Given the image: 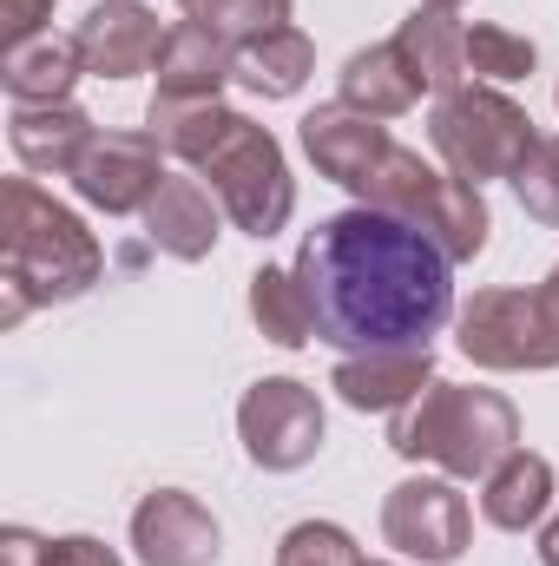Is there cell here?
<instances>
[{
	"label": "cell",
	"mask_w": 559,
	"mask_h": 566,
	"mask_svg": "<svg viewBox=\"0 0 559 566\" xmlns=\"http://www.w3.org/2000/svg\"><path fill=\"white\" fill-rule=\"evenodd\" d=\"M296 139H303V158L316 165V178H329V185H342V191H362L369 171L395 151V139H389L382 119H369V113H356V106H342V99L303 113Z\"/></svg>",
	"instance_id": "obj_12"
},
{
	"label": "cell",
	"mask_w": 559,
	"mask_h": 566,
	"mask_svg": "<svg viewBox=\"0 0 559 566\" xmlns=\"http://www.w3.org/2000/svg\"><path fill=\"white\" fill-rule=\"evenodd\" d=\"M534 66H540V53H534V40H527V33H514V27H500V20L467 27V73H481L487 86L527 80Z\"/></svg>",
	"instance_id": "obj_25"
},
{
	"label": "cell",
	"mask_w": 559,
	"mask_h": 566,
	"mask_svg": "<svg viewBox=\"0 0 559 566\" xmlns=\"http://www.w3.org/2000/svg\"><path fill=\"white\" fill-rule=\"evenodd\" d=\"M395 46L402 60L415 66L421 93H454L467 86V27L454 20V7H415L402 27H395Z\"/></svg>",
	"instance_id": "obj_20"
},
{
	"label": "cell",
	"mask_w": 559,
	"mask_h": 566,
	"mask_svg": "<svg viewBox=\"0 0 559 566\" xmlns=\"http://www.w3.org/2000/svg\"><path fill=\"white\" fill-rule=\"evenodd\" d=\"M165 178H171L165 171V145L151 133H99L86 145L80 171H73V191L93 211H106V218H133V211H145L158 198Z\"/></svg>",
	"instance_id": "obj_10"
},
{
	"label": "cell",
	"mask_w": 559,
	"mask_h": 566,
	"mask_svg": "<svg viewBox=\"0 0 559 566\" xmlns=\"http://www.w3.org/2000/svg\"><path fill=\"white\" fill-rule=\"evenodd\" d=\"M184 20H204V27H218L231 46H251V40L289 27V0H198Z\"/></svg>",
	"instance_id": "obj_26"
},
{
	"label": "cell",
	"mask_w": 559,
	"mask_h": 566,
	"mask_svg": "<svg viewBox=\"0 0 559 566\" xmlns=\"http://www.w3.org/2000/svg\"><path fill=\"white\" fill-rule=\"evenodd\" d=\"M178 7H184V13H191V7H198V0H178Z\"/></svg>",
	"instance_id": "obj_35"
},
{
	"label": "cell",
	"mask_w": 559,
	"mask_h": 566,
	"mask_svg": "<svg viewBox=\"0 0 559 566\" xmlns=\"http://www.w3.org/2000/svg\"><path fill=\"white\" fill-rule=\"evenodd\" d=\"M389 448L402 461H428L447 481H487L520 448V409L500 389L428 382L409 409L389 416Z\"/></svg>",
	"instance_id": "obj_3"
},
{
	"label": "cell",
	"mask_w": 559,
	"mask_h": 566,
	"mask_svg": "<svg viewBox=\"0 0 559 566\" xmlns=\"http://www.w3.org/2000/svg\"><path fill=\"white\" fill-rule=\"evenodd\" d=\"M467 534H474V514L447 474H415V481L389 488V501H382V541L402 560L447 566L467 554Z\"/></svg>",
	"instance_id": "obj_9"
},
{
	"label": "cell",
	"mask_w": 559,
	"mask_h": 566,
	"mask_svg": "<svg viewBox=\"0 0 559 566\" xmlns=\"http://www.w3.org/2000/svg\"><path fill=\"white\" fill-rule=\"evenodd\" d=\"M534 310H540V329H547V343H553V363H559V264H553L540 283H534Z\"/></svg>",
	"instance_id": "obj_32"
},
{
	"label": "cell",
	"mask_w": 559,
	"mask_h": 566,
	"mask_svg": "<svg viewBox=\"0 0 559 566\" xmlns=\"http://www.w3.org/2000/svg\"><path fill=\"white\" fill-rule=\"evenodd\" d=\"M309 66H316V46H309L303 27H277V33L238 46V86L257 93V99H296Z\"/></svg>",
	"instance_id": "obj_22"
},
{
	"label": "cell",
	"mask_w": 559,
	"mask_h": 566,
	"mask_svg": "<svg viewBox=\"0 0 559 566\" xmlns=\"http://www.w3.org/2000/svg\"><path fill=\"white\" fill-rule=\"evenodd\" d=\"M362 566H389V560H362Z\"/></svg>",
	"instance_id": "obj_36"
},
{
	"label": "cell",
	"mask_w": 559,
	"mask_h": 566,
	"mask_svg": "<svg viewBox=\"0 0 559 566\" xmlns=\"http://www.w3.org/2000/svg\"><path fill=\"white\" fill-rule=\"evenodd\" d=\"M73 40H80L86 73H99V80H133L145 66H158V46H165L158 13L139 0H99L93 13H80Z\"/></svg>",
	"instance_id": "obj_14"
},
{
	"label": "cell",
	"mask_w": 559,
	"mask_h": 566,
	"mask_svg": "<svg viewBox=\"0 0 559 566\" xmlns=\"http://www.w3.org/2000/svg\"><path fill=\"white\" fill-rule=\"evenodd\" d=\"M133 554L145 566H218L224 534H218V521L198 494L158 488L133 507Z\"/></svg>",
	"instance_id": "obj_11"
},
{
	"label": "cell",
	"mask_w": 559,
	"mask_h": 566,
	"mask_svg": "<svg viewBox=\"0 0 559 566\" xmlns=\"http://www.w3.org/2000/svg\"><path fill=\"white\" fill-rule=\"evenodd\" d=\"M540 566H559V514L540 521Z\"/></svg>",
	"instance_id": "obj_33"
},
{
	"label": "cell",
	"mask_w": 559,
	"mask_h": 566,
	"mask_svg": "<svg viewBox=\"0 0 559 566\" xmlns=\"http://www.w3.org/2000/svg\"><path fill=\"white\" fill-rule=\"evenodd\" d=\"M0 566H46V541L27 534V527H7L0 534Z\"/></svg>",
	"instance_id": "obj_31"
},
{
	"label": "cell",
	"mask_w": 559,
	"mask_h": 566,
	"mask_svg": "<svg viewBox=\"0 0 559 566\" xmlns=\"http://www.w3.org/2000/svg\"><path fill=\"white\" fill-rule=\"evenodd\" d=\"M60 0H0V20H7V46L13 40H33V33H46V13H53Z\"/></svg>",
	"instance_id": "obj_30"
},
{
	"label": "cell",
	"mask_w": 559,
	"mask_h": 566,
	"mask_svg": "<svg viewBox=\"0 0 559 566\" xmlns=\"http://www.w3.org/2000/svg\"><path fill=\"white\" fill-rule=\"evenodd\" d=\"M356 205L415 224L421 238L441 244L447 264H474V258L487 251V231H494L481 185H467V178H454V171H434V165H428L421 151H409V145H395V151L369 171V185L356 191Z\"/></svg>",
	"instance_id": "obj_4"
},
{
	"label": "cell",
	"mask_w": 559,
	"mask_h": 566,
	"mask_svg": "<svg viewBox=\"0 0 559 566\" xmlns=\"http://www.w3.org/2000/svg\"><path fill=\"white\" fill-rule=\"evenodd\" d=\"M534 119L520 99H507L500 86H454L434 99L428 113V145L441 151V165L467 185H487V178H514L520 158L534 151Z\"/></svg>",
	"instance_id": "obj_5"
},
{
	"label": "cell",
	"mask_w": 559,
	"mask_h": 566,
	"mask_svg": "<svg viewBox=\"0 0 559 566\" xmlns=\"http://www.w3.org/2000/svg\"><path fill=\"white\" fill-rule=\"evenodd\" d=\"M46 566H126V560L93 534H66V541H46Z\"/></svg>",
	"instance_id": "obj_29"
},
{
	"label": "cell",
	"mask_w": 559,
	"mask_h": 566,
	"mask_svg": "<svg viewBox=\"0 0 559 566\" xmlns=\"http://www.w3.org/2000/svg\"><path fill=\"white\" fill-rule=\"evenodd\" d=\"M198 178H211V198L224 205V218L244 231V238H277L283 224H289V211H296V178H289V158H283V145L271 126H257V119H244L238 113V126L224 133V139L211 145V158L198 165Z\"/></svg>",
	"instance_id": "obj_6"
},
{
	"label": "cell",
	"mask_w": 559,
	"mask_h": 566,
	"mask_svg": "<svg viewBox=\"0 0 559 566\" xmlns=\"http://www.w3.org/2000/svg\"><path fill=\"white\" fill-rule=\"evenodd\" d=\"M238 441L264 474H296L323 448V396L296 376H264L238 402Z\"/></svg>",
	"instance_id": "obj_7"
},
{
	"label": "cell",
	"mask_w": 559,
	"mask_h": 566,
	"mask_svg": "<svg viewBox=\"0 0 559 566\" xmlns=\"http://www.w3.org/2000/svg\"><path fill=\"white\" fill-rule=\"evenodd\" d=\"M93 139H99V126L73 99H60V106H13V119H7L13 158L27 171H40V178H73Z\"/></svg>",
	"instance_id": "obj_17"
},
{
	"label": "cell",
	"mask_w": 559,
	"mask_h": 566,
	"mask_svg": "<svg viewBox=\"0 0 559 566\" xmlns=\"http://www.w3.org/2000/svg\"><path fill=\"white\" fill-rule=\"evenodd\" d=\"M251 323H257L277 349H303V343H316V316H309V296H303L296 271L264 264V271L251 277Z\"/></svg>",
	"instance_id": "obj_24"
},
{
	"label": "cell",
	"mask_w": 559,
	"mask_h": 566,
	"mask_svg": "<svg viewBox=\"0 0 559 566\" xmlns=\"http://www.w3.org/2000/svg\"><path fill=\"white\" fill-rule=\"evenodd\" d=\"M507 185H514V198L527 205V218L559 224V133H540L534 151L520 158V171H514Z\"/></svg>",
	"instance_id": "obj_27"
},
{
	"label": "cell",
	"mask_w": 559,
	"mask_h": 566,
	"mask_svg": "<svg viewBox=\"0 0 559 566\" xmlns=\"http://www.w3.org/2000/svg\"><path fill=\"white\" fill-rule=\"evenodd\" d=\"M277 566H362V554L336 521H296L277 541Z\"/></svg>",
	"instance_id": "obj_28"
},
{
	"label": "cell",
	"mask_w": 559,
	"mask_h": 566,
	"mask_svg": "<svg viewBox=\"0 0 559 566\" xmlns=\"http://www.w3.org/2000/svg\"><path fill=\"white\" fill-rule=\"evenodd\" d=\"M434 382V349H369V356H342L329 389L349 402V409H376V416H395L409 409L421 389Z\"/></svg>",
	"instance_id": "obj_15"
},
{
	"label": "cell",
	"mask_w": 559,
	"mask_h": 566,
	"mask_svg": "<svg viewBox=\"0 0 559 566\" xmlns=\"http://www.w3.org/2000/svg\"><path fill=\"white\" fill-rule=\"evenodd\" d=\"M481 514L500 534H527L553 514V461L534 448H514L487 481H481Z\"/></svg>",
	"instance_id": "obj_19"
},
{
	"label": "cell",
	"mask_w": 559,
	"mask_h": 566,
	"mask_svg": "<svg viewBox=\"0 0 559 566\" xmlns=\"http://www.w3.org/2000/svg\"><path fill=\"white\" fill-rule=\"evenodd\" d=\"M86 73L80 60V40L73 33H33V40H13L7 60H0V80H7V99L13 106H60L73 99V80Z\"/></svg>",
	"instance_id": "obj_18"
},
{
	"label": "cell",
	"mask_w": 559,
	"mask_h": 566,
	"mask_svg": "<svg viewBox=\"0 0 559 566\" xmlns=\"http://www.w3.org/2000/svg\"><path fill=\"white\" fill-rule=\"evenodd\" d=\"M106 271L99 238L33 178L0 185V323H27L40 303H73Z\"/></svg>",
	"instance_id": "obj_2"
},
{
	"label": "cell",
	"mask_w": 559,
	"mask_h": 566,
	"mask_svg": "<svg viewBox=\"0 0 559 566\" xmlns=\"http://www.w3.org/2000/svg\"><path fill=\"white\" fill-rule=\"evenodd\" d=\"M224 86H238V46L204 27V20H178L158 46V93L151 99H171V106H204L218 99Z\"/></svg>",
	"instance_id": "obj_13"
},
{
	"label": "cell",
	"mask_w": 559,
	"mask_h": 566,
	"mask_svg": "<svg viewBox=\"0 0 559 566\" xmlns=\"http://www.w3.org/2000/svg\"><path fill=\"white\" fill-rule=\"evenodd\" d=\"M421 7H467V0H421Z\"/></svg>",
	"instance_id": "obj_34"
},
{
	"label": "cell",
	"mask_w": 559,
	"mask_h": 566,
	"mask_svg": "<svg viewBox=\"0 0 559 566\" xmlns=\"http://www.w3.org/2000/svg\"><path fill=\"white\" fill-rule=\"evenodd\" d=\"M336 80H342V106H356V113H369V119H402V113L421 99L415 66L402 60V46H395V40L349 53Z\"/></svg>",
	"instance_id": "obj_21"
},
{
	"label": "cell",
	"mask_w": 559,
	"mask_h": 566,
	"mask_svg": "<svg viewBox=\"0 0 559 566\" xmlns=\"http://www.w3.org/2000/svg\"><path fill=\"white\" fill-rule=\"evenodd\" d=\"M218 224H224V205L198 178H165L158 198L145 205V238L178 264H204L218 251V238H224Z\"/></svg>",
	"instance_id": "obj_16"
},
{
	"label": "cell",
	"mask_w": 559,
	"mask_h": 566,
	"mask_svg": "<svg viewBox=\"0 0 559 566\" xmlns=\"http://www.w3.org/2000/svg\"><path fill=\"white\" fill-rule=\"evenodd\" d=\"M454 343L474 369H494V376H520V369H559L553 343L540 329V310H534V290H474V303H461L454 316Z\"/></svg>",
	"instance_id": "obj_8"
},
{
	"label": "cell",
	"mask_w": 559,
	"mask_h": 566,
	"mask_svg": "<svg viewBox=\"0 0 559 566\" xmlns=\"http://www.w3.org/2000/svg\"><path fill=\"white\" fill-rule=\"evenodd\" d=\"M296 283L309 296L316 343L342 356L434 349L441 323L454 316V264L441 244L369 205L336 211L303 238Z\"/></svg>",
	"instance_id": "obj_1"
},
{
	"label": "cell",
	"mask_w": 559,
	"mask_h": 566,
	"mask_svg": "<svg viewBox=\"0 0 559 566\" xmlns=\"http://www.w3.org/2000/svg\"><path fill=\"white\" fill-rule=\"evenodd\" d=\"M238 126V113L224 99H204V106H171V99H151L145 106V133L165 145V158H184L191 171L211 158V145Z\"/></svg>",
	"instance_id": "obj_23"
}]
</instances>
